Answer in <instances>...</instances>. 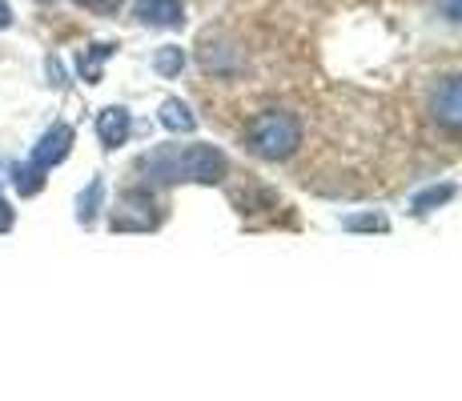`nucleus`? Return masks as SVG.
I'll return each mask as SVG.
<instances>
[{
	"mask_svg": "<svg viewBox=\"0 0 462 401\" xmlns=\"http://www.w3.org/2000/svg\"><path fill=\"white\" fill-rule=\"evenodd\" d=\"M157 121H162L169 132H193V129H198V117H193V109L181 101V96H169V101H162Z\"/></svg>",
	"mask_w": 462,
	"mask_h": 401,
	"instance_id": "9",
	"label": "nucleus"
},
{
	"mask_svg": "<svg viewBox=\"0 0 462 401\" xmlns=\"http://www.w3.org/2000/svg\"><path fill=\"white\" fill-rule=\"evenodd\" d=\"M430 117L450 132L462 129V73L439 80V88L430 93Z\"/></svg>",
	"mask_w": 462,
	"mask_h": 401,
	"instance_id": "4",
	"label": "nucleus"
},
{
	"mask_svg": "<svg viewBox=\"0 0 462 401\" xmlns=\"http://www.w3.org/2000/svg\"><path fill=\"white\" fill-rule=\"evenodd\" d=\"M458 197V185L455 181H442V185H426L411 197V213L414 217H430L434 209H442V205H450Z\"/></svg>",
	"mask_w": 462,
	"mask_h": 401,
	"instance_id": "8",
	"label": "nucleus"
},
{
	"mask_svg": "<svg viewBox=\"0 0 462 401\" xmlns=\"http://www.w3.org/2000/svg\"><path fill=\"white\" fill-rule=\"evenodd\" d=\"M13 209H8V201L5 197H0V233H8V229H13Z\"/></svg>",
	"mask_w": 462,
	"mask_h": 401,
	"instance_id": "18",
	"label": "nucleus"
},
{
	"mask_svg": "<svg viewBox=\"0 0 462 401\" xmlns=\"http://www.w3.org/2000/svg\"><path fill=\"white\" fill-rule=\"evenodd\" d=\"M137 173L145 177V185H157V189H169V185H226L229 157L206 141L157 145L137 157Z\"/></svg>",
	"mask_w": 462,
	"mask_h": 401,
	"instance_id": "1",
	"label": "nucleus"
},
{
	"mask_svg": "<svg viewBox=\"0 0 462 401\" xmlns=\"http://www.w3.org/2000/svg\"><path fill=\"white\" fill-rule=\"evenodd\" d=\"M44 68H49V80H52V85H57V88H65V85H69V77H65V65H60L57 57H49V60H44Z\"/></svg>",
	"mask_w": 462,
	"mask_h": 401,
	"instance_id": "16",
	"label": "nucleus"
},
{
	"mask_svg": "<svg viewBox=\"0 0 462 401\" xmlns=\"http://www.w3.org/2000/svg\"><path fill=\"white\" fill-rule=\"evenodd\" d=\"M201 65H206L209 73L229 77V73H237V52L229 49V44H206V49H201Z\"/></svg>",
	"mask_w": 462,
	"mask_h": 401,
	"instance_id": "13",
	"label": "nucleus"
},
{
	"mask_svg": "<svg viewBox=\"0 0 462 401\" xmlns=\"http://www.w3.org/2000/svg\"><path fill=\"white\" fill-rule=\"evenodd\" d=\"M301 137H306V129H301L298 113L265 109L250 121L242 145H245V153L257 157V160H290L301 149Z\"/></svg>",
	"mask_w": 462,
	"mask_h": 401,
	"instance_id": "2",
	"label": "nucleus"
},
{
	"mask_svg": "<svg viewBox=\"0 0 462 401\" xmlns=\"http://www.w3.org/2000/svg\"><path fill=\"white\" fill-rule=\"evenodd\" d=\"M73 141H77V132H73V124H65V121H57L52 129H44L41 132V141H37V149H32V165L37 169H52V165H60L69 153H73Z\"/></svg>",
	"mask_w": 462,
	"mask_h": 401,
	"instance_id": "5",
	"label": "nucleus"
},
{
	"mask_svg": "<svg viewBox=\"0 0 462 401\" xmlns=\"http://www.w3.org/2000/svg\"><path fill=\"white\" fill-rule=\"evenodd\" d=\"M129 132H133L129 109H121V105H109V109L97 113V141H101L105 149H121L129 141Z\"/></svg>",
	"mask_w": 462,
	"mask_h": 401,
	"instance_id": "6",
	"label": "nucleus"
},
{
	"mask_svg": "<svg viewBox=\"0 0 462 401\" xmlns=\"http://www.w3.org/2000/svg\"><path fill=\"white\" fill-rule=\"evenodd\" d=\"M153 68H157V77H181L185 49H177V44H165V49H157L153 52Z\"/></svg>",
	"mask_w": 462,
	"mask_h": 401,
	"instance_id": "15",
	"label": "nucleus"
},
{
	"mask_svg": "<svg viewBox=\"0 0 462 401\" xmlns=\"http://www.w3.org/2000/svg\"><path fill=\"white\" fill-rule=\"evenodd\" d=\"M13 24V8H8V0H0V29H8Z\"/></svg>",
	"mask_w": 462,
	"mask_h": 401,
	"instance_id": "19",
	"label": "nucleus"
},
{
	"mask_svg": "<svg viewBox=\"0 0 462 401\" xmlns=\"http://www.w3.org/2000/svg\"><path fill=\"white\" fill-rule=\"evenodd\" d=\"M101 209H105V181L93 177V181L85 185V193L77 197V221H81V225H93Z\"/></svg>",
	"mask_w": 462,
	"mask_h": 401,
	"instance_id": "11",
	"label": "nucleus"
},
{
	"mask_svg": "<svg viewBox=\"0 0 462 401\" xmlns=\"http://www.w3.org/2000/svg\"><path fill=\"white\" fill-rule=\"evenodd\" d=\"M141 24H153V29H177L185 21V0H137L133 5Z\"/></svg>",
	"mask_w": 462,
	"mask_h": 401,
	"instance_id": "7",
	"label": "nucleus"
},
{
	"mask_svg": "<svg viewBox=\"0 0 462 401\" xmlns=\"http://www.w3.org/2000/svg\"><path fill=\"white\" fill-rule=\"evenodd\" d=\"M117 52V44H88V49L77 57V73H81L88 85H97L101 80V68H105V60Z\"/></svg>",
	"mask_w": 462,
	"mask_h": 401,
	"instance_id": "10",
	"label": "nucleus"
},
{
	"mask_svg": "<svg viewBox=\"0 0 462 401\" xmlns=\"http://www.w3.org/2000/svg\"><path fill=\"white\" fill-rule=\"evenodd\" d=\"M442 16L450 24H462V0H442Z\"/></svg>",
	"mask_w": 462,
	"mask_h": 401,
	"instance_id": "17",
	"label": "nucleus"
},
{
	"mask_svg": "<svg viewBox=\"0 0 462 401\" xmlns=\"http://www.w3.org/2000/svg\"><path fill=\"white\" fill-rule=\"evenodd\" d=\"M13 185H16V193L21 197H37V193L44 189V169H37L29 160V165H16L13 169Z\"/></svg>",
	"mask_w": 462,
	"mask_h": 401,
	"instance_id": "14",
	"label": "nucleus"
},
{
	"mask_svg": "<svg viewBox=\"0 0 462 401\" xmlns=\"http://www.w3.org/2000/svg\"><path fill=\"white\" fill-rule=\"evenodd\" d=\"M109 225L113 233H149V229L162 225V209H157V201L145 189H129L117 201V213H113Z\"/></svg>",
	"mask_w": 462,
	"mask_h": 401,
	"instance_id": "3",
	"label": "nucleus"
},
{
	"mask_svg": "<svg viewBox=\"0 0 462 401\" xmlns=\"http://www.w3.org/2000/svg\"><path fill=\"white\" fill-rule=\"evenodd\" d=\"M342 229L346 233H390V217L386 213H350V217H342Z\"/></svg>",
	"mask_w": 462,
	"mask_h": 401,
	"instance_id": "12",
	"label": "nucleus"
}]
</instances>
